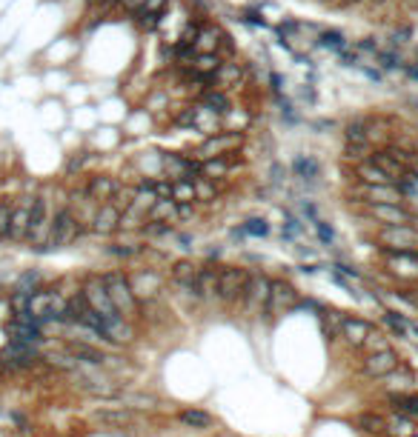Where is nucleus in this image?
<instances>
[{
    "instance_id": "f257e3e1",
    "label": "nucleus",
    "mask_w": 418,
    "mask_h": 437,
    "mask_svg": "<svg viewBox=\"0 0 418 437\" xmlns=\"http://www.w3.org/2000/svg\"><path fill=\"white\" fill-rule=\"evenodd\" d=\"M101 280H103V286H106V292H109V300H112V306H115V312H118L123 320L132 323V320L141 315V303H138V297H135V292H132L129 275H123V272L112 269V272L101 275Z\"/></svg>"
},
{
    "instance_id": "f03ea898",
    "label": "nucleus",
    "mask_w": 418,
    "mask_h": 437,
    "mask_svg": "<svg viewBox=\"0 0 418 437\" xmlns=\"http://www.w3.org/2000/svg\"><path fill=\"white\" fill-rule=\"evenodd\" d=\"M241 143H243V132H241V129H218L215 135H206L201 141V146L195 152H189V155L198 163L213 160V157H229V155H235L241 149Z\"/></svg>"
},
{
    "instance_id": "7ed1b4c3",
    "label": "nucleus",
    "mask_w": 418,
    "mask_h": 437,
    "mask_svg": "<svg viewBox=\"0 0 418 437\" xmlns=\"http://www.w3.org/2000/svg\"><path fill=\"white\" fill-rule=\"evenodd\" d=\"M83 232H87V226H83L80 217H77L69 206H61V209L52 214V229H49V243H46V252L72 246V243H75Z\"/></svg>"
},
{
    "instance_id": "20e7f679",
    "label": "nucleus",
    "mask_w": 418,
    "mask_h": 437,
    "mask_svg": "<svg viewBox=\"0 0 418 437\" xmlns=\"http://www.w3.org/2000/svg\"><path fill=\"white\" fill-rule=\"evenodd\" d=\"M270 289H272V280L267 275L249 272V280H246V289H243V297H241V309L246 315H267Z\"/></svg>"
},
{
    "instance_id": "39448f33",
    "label": "nucleus",
    "mask_w": 418,
    "mask_h": 437,
    "mask_svg": "<svg viewBox=\"0 0 418 437\" xmlns=\"http://www.w3.org/2000/svg\"><path fill=\"white\" fill-rule=\"evenodd\" d=\"M80 294H83V300L89 303V309H92L95 315H101V320H103V323H112V320H118V318H120V315L115 312L112 300H109V292H106V286H103L101 275H89L87 280H83Z\"/></svg>"
},
{
    "instance_id": "423d86ee",
    "label": "nucleus",
    "mask_w": 418,
    "mask_h": 437,
    "mask_svg": "<svg viewBox=\"0 0 418 437\" xmlns=\"http://www.w3.org/2000/svg\"><path fill=\"white\" fill-rule=\"evenodd\" d=\"M49 229H52V211H49V200L44 195H34V206H32V221H29V232H26V243L44 252L49 243Z\"/></svg>"
},
{
    "instance_id": "0eeeda50",
    "label": "nucleus",
    "mask_w": 418,
    "mask_h": 437,
    "mask_svg": "<svg viewBox=\"0 0 418 437\" xmlns=\"http://www.w3.org/2000/svg\"><path fill=\"white\" fill-rule=\"evenodd\" d=\"M246 280H249L246 269H241V266H221L218 269V303H224V306L241 303Z\"/></svg>"
},
{
    "instance_id": "6e6552de",
    "label": "nucleus",
    "mask_w": 418,
    "mask_h": 437,
    "mask_svg": "<svg viewBox=\"0 0 418 437\" xmlns=\"http://www.w3.org/2000/svg\"><path fill=\"white\" fill-rule=\"evenodd\" d=\"M201 174V163L192 155L166 152L160 155V178L166 181H195Z\"/></svg>"
},
{
    "instance_id": "1a4fd4ad",
    "label": "nucleus",
    "mask_w": 418,
    "mask_h": 437,
    "mask_svg": "<svg viewBox=\"0 0 418 437\" xmlns=\"http://www.w3.org/2000/svg\"><path fill=\"white\" fill-rule=\"evenodd\" d=\"M298 292L289 280H272V289H270V306H267V315L270 318H278V315H286V312H296L298 309Z\"/></svg>"
},
{
    "instance_id": "9d476101",
    "label": "nucleus",
    "mask_w": 418,
    "mask_h": 437,
    "mask_svg": "<svg viewBox=\"0 0 418 437\" xmlns=\"http://www.w3.org/2000/svg\"><path fill=\"white\" fill-rule=\"evenodd\" d=\"M379 243L387 252H418V232L412 226H381Z\"/></svg>"
},
{
    "instance_id": "9b49d317",
    "label": "nucleus",
    "mask_w": 418,
    "mask_h": 437,
    "mask_svg": "<svg viewBox=\"0 0 418 437\" xmlns=\"http://www.w3.org/2000/svg\"><path fill=\"white\" fill-rule=\"evenodd\" d=\"M398 363H401V358H398L395 348H384V352H372V355H367V358L361 360V374H364V377H369V380H381V377H387L390 372H395V369H398Z\"/></svg>"
},
{
    "instance_id": "f8f14e48",
    "label": "nucleus",
    "mask_w": 418,
    "mask_h": 437,
    "mask_svg": "<svg viewBox=\"0 0 418 437\" xmlns=\"http://www.w3.org/2000/svg\"><path fill=\"white\" fill-rule=\"evenodd\" d=\"M384 254V263L393 275L404 278V280H418V252H387L381 249Z\"/></svg>"
},
{
    "instance_id": "ddd939ff",
    "label": "nucleus",
    "mask_w": 418,
    "mask_h": 437,
    "mask_svg": "<svg viewBox=\"0 0 418 437\" xmlns=\"http://www.w3.org/2000/svg\"><path fill=\"white\" fill-rule=\"evenodd\" d=\"M32 206H34V195H23V197L12 206V229H9V240H15V243H26V232H29V221H32Z\"/></svg>"
},
{
    "instance_id": "4468645a",
    "label": "nucleus",
    "mask_w": 418,
    "mask_h": 437,
    "mask_svg": "<svg viewBox=\"0 0 418 437\" xmlns=\"http://www.w3.org/2000/svg\"><path fill=\"white\" fill-rule=\"evenodd\" d=\"M367 214L379 226H412V211L401 206H367Z\"/></svg>"
},
{
    "instance_id": "2eb2a0df",
    "label": "nucleus",
    "mask_w": 418,
    "mask_h": 437,
    "mask_svg": "<svg viewBox=\"0 0 418 437\" xmlns=\"http://www.w3.org/2000/svg\"><path fill=\"white\" fill-rule=\"evenodd\" d=\"M129 283H132V292H135V297H138L141 306H144V303H152V300L163 292V280H160V275H155L152 269H146V272H141V275H132Z\"/></svg>"
},
{
    "instance_id": "dca6fc26",
    "label": "nucleus",
    "mask_w": 418,
    "mask_h": 437,
    "mask_svg": "<svg viewBox=\"0 0 418 437\" xmlns=\"http://www.w3.org/2000/svg\"><path fill=\"white\" fill-rule=\"evenodd\" d=\"M118 226H120V209L112 206V203H101V206L95 209V214H92L89 229H92L95 235H101V237H109V235L118 232Z\"/></svg>"
},
{
    "instance_id": "f3484780",
    "label": "nucleus",
    "mask_w": 418,
    "mask_h": 437,
    "mask_svg": "<svg viewBox=\"0 0 418 437\" xmlns=\"http://www.w3.org/2000/svg\"><path fill=\"white\" fill-rule=\"evenodd\" d=\"M384 383V391L390 398H395V395H412V389H415V372L410 369V366H404V363H398V369L395 372H390L387 377H381Z\"/></svg>"
},
{
    "instance_id": "a211bd4d",
    "label": "nucleus",
    "mask_w": 418,
    "mask_h": 437,
    "mask_svg": "<svg viewBox=\"0 0 418 437\" xmlns=\"http://www.w3.org/2000/svg\"><path fill=\"white\" fill-rule=\"evenodd\" d=\"M135 417H138V415H135V409H129V406H112V409H98V412H92V420H95V423H101V426H106V429H115V431L132 426Z\"/></svg>"
},
{
    "instance_id": "6ab92c4d",
    "label": "nucleus",
    "mask_w": 418,
    "mask_h": 437,
    "mask_svg": "<svg viewBox=\"0 0 418 437\" xmlns=\"http://www.w3.org/2000/svg\"><path fill=\"white\" fill-rule=\"evenodd\" d=\"M338 334L347 340V346H353V348H364L367 337L372 334V323H369V320H364V318L347 315V318H344V323H341V332H338Z\"/></svg>"
},
{
    "instance_id": "aec40b11",
    "label": "nucleus",
    "mask_w": 418,
    "mask_h": 437,
    "mask_svg": "<svg viewBox=\"0 0 418 437\" xmlns=\"http://www.w3.org/2000/svg\"><path fill=\"white\" fill-rule=\"evenodd\" d=\"M361 197H364L367 206H401L404 203V197L395 189V183H387V186H361Z\"/></svg>"
},
{
    "instance_id": "412c9836",
    "label": "nucleus",
    "mask_w": 418,
    "mask_h": 437,
    "mask_svg": "<svg viewBox=\"0 0 418 437\" xmlns=\"http://www.w3.org/2000/svg\"><path fill=\"white\" fill-rule=\"evenodd\" d=\"M0 360L15 366V369H26V366H32L37 360V346H23V343L9 340V346L0 352Z\"/></svg>"
},
{
    "instance_id": "4be33fe9",
    "label": "nucleus",
    "mask_w": 418,
    "mask_h": 437,
    "mask_svg": "<svg viewBox=\"0 0 418 437\" xmlns=\"http://www.w3.org/2000/svg\"><path fill=\"white\" fill-rule=\"evenodd\" d=\"M118 186L120 183L115 178H109V174H95V178H89V183H87V189H83V192H87L89 200H95L101 206V203H109L115 197Z\"/></svg>"
},
{
    "instance_id": "5701e85b",
    "label": "nucleus",
    "mask_w": 418,
    "mask_h": 437,
    "mask_svg": "<svg viewBox=\"0 0 418 437\" xmlns=\"http://www.w3.org/2000/svg\"><path fill=\"white\" fill-rule=\"evenodd\" d=\"M198 297H201V303L218 300V266H213V263L198 266Z\"/></svg>"
},
{
    "instance_id": "b1692460",
    "label": "nucleus",
    "mask_w": 418,
    "mask_h": 437,
    "mask_svg": "<svg viewBox=\"0 0 418 437\" xmlns=\"http://www.w3.org/2000/svg\"><path fill=\"white\" fill-rule=\"evenodd\" d=\"M195 103H198L203 112H209L213 117H227V115L232 112L229 95H227V92H218V89H206Z\"/></svg>"
},
{
    "instance_id": "393cba45",
    "label": "nucleus",
    "mask_w": 418,
    "mask_h": 437,
    "mask_svg": "<svg viewBox=\"0 0 418 437\" xmlns=\"http://www.w3.org/2000/svg\"><path fill=\"white\" fill-rule=\"evenodd\" d=\"M241 77H243V66L238 60H224L221 69L213 74V89L227 92V89H232V86L241 83Z\"/></svg>"
},
{
    "instance_id": "a878e982",
    "label": "nucleus",
    "mask_w": 418,
    "mask_h": 437,
    "mask_svg": "<svg viewBox=\"0 0 418 437\" xmlns=\"http://www.w3.org/2000/svg\"><path fill=\"white\" fill-rule=\"evenodd\" d=\"M9 337H12V343L37 346L40 340H44V326H40V323H20V320H12V323H9Z\"/></svg>"
},
{
    "instance_id": "bb28decb",
    "label": "nucleus",
    "mask_w": 418,
    "mask_h": 437,
    "mask_svg": "<svg viewBox=\"0 0 418 437\" xmlns=\"http://www.w3.org/2000/svg\"><path fill=\"white\" fill-rule=\"evenodd\" d=\"M170 280L178 289H189V286L198 283V266L192 263V260L181 257V260H175V263L170 266Z\"/></svg>"
},
{
    "instance_id": "cd10ccee",
    "label": "nucleus",
    "mask_w": 418,
    "mask_h": 437,
    "mask_svg": "<svg viewBox=\"0 0 418 437\" xmlns=\"http://www.w3.org/2000/svg\"><path fill=\"white\" fill-rule=\"evenodd\" d=\"M158 203V192H155V183L152 181H141L138 186H135V197H132V211H138V214H149V209Z\"/></svg>"
},
{
    "instance_id": "c85d7f7f",
    "label": "nucleus",
    "mask_w": 418,
    "mask_h": 437,
    "mask_svg": "<svg viewBox=\"0 0 418 437\" xmlns=\"http://www.w3.org/2000/svg\"><path fill=\"white\" fill-rule=\"evenodd\" d=\"M355 178L361 181V186H387V183H393L369 157L364 163H355Z\"/></svg>"
},
{
    "instance_id": "c756f323",
    "label": "nucleus",
    "mask_w": 418,
    "mask_h": 437,
    "mask_svg": "<svg viewBox=\"0 0 418 437\" xmlns=\"http://www.w3.org/2000/svg\"><path fill=\"white\" fill-rule=\"evenodd\" d=\"M178 420H181L186 429H198V431L213 429V426H215V417H213V415L203 412V409H195V406L181 409V412H178Z\"/></svg>"
},
{
    "instance_id": "7c9ffc66",
    "label": "nucleus",
    "mask_w": 418,
    "mask_h": 437,
    "mask_svg": "<svg viewBox=\"0 0 418 437\" xmlns=\"http://www.w3.org/2000/svg\"><path fill=\"white\" fill-rule=\"evenodd\" d=\"M232 171V155L229 157H213V160H203L201 163V178L218 183L221 178H227V174Z\"/></svg>"
},
{
    "instance_id": "2f4dec72",
    "label": "nucleus",
    "mask_w": 418,
    "mask_h": 437,
    "mask_svg": "<svg viewBox=\"0 0 418 437\" xmlns=\"http://www.w3.org/2000/svg\"><path fill=\"white\" fill-rule=\"evenodd\" d=\"M146 221H155V223H178V203L175 200H158L149 209Z\"/></svg>"
},
{
    "instance_id": "473e14b6",
    "label": "nucleus",
    "mask_w": 418,
    "mask_h": 437,
    "mask_svg": "<svg viewBox=\"0 0 418 437\" xmlns=\"http://www.w3.org/2000/svg\"><path fill=\"white\" fill-rule=\"evenodd\" d=\"M390 403H393L395 415L418 423V395H415V391H412V395H395V398H390Z\"/></svg>"
},
{
    "instance_id": "72a5a7b5",
    "label": "nucleus",
    "mask_w": 418,
    "mask_h": 437,
    "mask_svg": "<svg viewBox=\"0 0 418 437\" xmlns=\"http://www.w3.org/2000/svg\"><path fill=\"white\" fill-rule=\"evenodd\" d=\"M221 63H224V58H221L218 52H213V55H195L189 72H195V74H201V77H213V74L221 69Z\"/></svg>"
},
{
    "instance_id": "f704fd0d",
    "label": "nucleus",
    "mask_w": 418,
    "mask_h": 437,
    "mask_svg": "<svg viewBox=\"0 0 418 437\" xmlns=\"http://www.w3.org/2000/svg\"><path fill=\"white\" fill-rule=\"evenodd\" d=\"M415 434V423L401 417V415H390L387 417V429H384V437H412Z\"/></svg>"
},
{
    "instance_id": "c9c22d12",
    "label": "nucleus",
    "mask_w": 418,
    "mask_h": 437,
    "mask_svg": "<svg viewBox=\"0 0 418 437\" xmlns=\"http://www.w3.org/2000/svg\"><path fill=\"white\" fill-rule=\"evenodd\" d=\"M344 141L355 143V146H369V129L364 120H350L344 126Z\"/></svg>"
},
{
    "instance_id": "e433bc0d",
    "label": "nucleus",
    "mask_w": 418,
    "mask_h": 437,
    "mask_svg": "<svg viewBox=\"0 0 418 437\" xmlns=\"http://www.w3.org/2000/svg\"><path fill=\"white\" fill-rule=\"evenodd\" d=\"M292 171H296V178H301V181H315L321 169H318V163L312 157L298 155L296 160H292Z\"/></svg>"
},
{
    "instance_id": "4c0bfd02",
    "label": "nucleus",
    "mask_w": 418,
    "mask_h": 437,
    "mask_svg": "<svg viewBox=\"0 0 418 437\" xmlns=\"http://www.w3.org/2000/svg\"><path fill=\"white\" fill-rule=\"evenodd\" d=\"M318 40H321V46H324V49H332L336 55L347 52V40H344V34L336 32V29H324V32L318 34Z\"/></svg>"
},
{
    "instance_id": "58836bf2",
    "label": "nucleus",
    "mask_w": 418,
    "mask_h": 437,
    "mask_svg": "<svg viewBox=\"0 0 418 437\" xmlns=\"http://www.w3.org/2000/svg\"><path fill=\"white\" fill-rule=\"evenodd\" d=\"M192 183H195V200H198V203H213V200L218 197V183L201 178V174H198Z\"/></svg>"
},
{
    "instance_id": "ea45409f",
    "label": "nucleus",
    "mask_w": 418,
    "mask_h": 437,
    "mask_svg": "<svg viewBox=\"0 0 418 437\" xmlns=\"http://www.w3.org/2000/svg\"><path fill=\"white\" fill-rule=\"evenodd\" d=\"M304 232V223H301V217H296L289 209H284V226H281V235L284 240H298V235Z\"/></svg>"
},
{
    "instance_id": "a19ab883",
    "label": "nucleus",
    "mask_w": 418,
    "mask_h": 437,
    "mask_svg": "<svg viewBox=\"0 0 418 437\" xmlns=\"http://www.w3.org/2000/svg\"><path fill=\"white\" fill-rule=\"evenodd\" d=\"M358 426H361L364 431H369V434H379V437H384L387 417H384V415H375V412H369V415H361V417H358Z\"/></svg>"
},
{
    "instance_id": "79ce46f5",
    "label": "nucleus",
    "mask_w": 418,
    "mask_h": 437,
    "mask_svg": "<svg viewBox=\"0 0 418 437\" xmlns=\"http://www.w3.org/2000/svg\"><path fill=\"white\" fill-rule=\"evenodd\" d=\"M241 235H246V237H267L270 235V223L264 221V217H249V221L241 223Z\"/></svg>"
},
{
    "instance_id": "37998d69",
    "label": "nucleus",
    "mask_w": 418,
    "mask_h": 437,
    "mask_svg": "<svg viewBox=\"0 0 418 437\" xmlns=\"http://www.w3.org/2000/svg\"><path fill=\"white\" fill-rule=\"evenodd\" d=\"M172 200L175 203H198L192 181H172Z\"/></svg>"
},
{
    "instance_id": "c03bdc74",
    "label": "nucleus",
    "mask_w": 418,
    "mask_h": 437,
    "mask_svg": "<svg viewBox=\"0 0 418 437\" xmlns=\"http://www.w3.org/2000/svg\"><path fill=\"white\" fill-rule=\"evenodd\" d=\"M381 320L393 329V334L395 337H407V332H410V323H407V318L404 315H398V312H390V309H384V315H381Z\"/></svg>"
},
{
    "instance_id": "a18cd8bd",
    "label": "nucleus",
    "mask_w": 418,
    "mask_h": 437,
    "mask_svg": "<svg viewBox=\"0 0 418 437\" xmlns=\"http://www.w3.org/2000/svg\"><path fill=\"white\" fill-rule=\"evenodd\" d=\"M175 229H172V223H155V221H146L144 223V229H141V235L146 237V240H158V237H170Z\"/></svg>"
},
{
    "instance_id": "49530a36",
    "label": "nucleus",
    "mask_w": 418,
    "mask_h": 437,
    "mask_svg": "<svg viewBox=\"0 0 418 437\" xmlns=\"http://www.w3.org/2000/svg\"><path fill=\"white\" fill-rule=\"evenodd\" d=\"M12 200H0V240H9V229H12Z\"/></svg>"
},
{
    "instance_id": "de8ad7c7",
    "label": "nucleus",
    "mask_w": 418,
    "mask_h": 437,
    "mask_svg": "<svg viewBox=\"0 0 418 437\" xmlns=\"http://www.w3.org/2000/svg\"><path fill=\"white\" fill-rule=\"evenodd\" d=\"M384 348H393V346L387 343L384 332L372 329V334H369V337H367V343H364V352H367V355H372V352H384Z\"/></svg>"
},
{
    "instance_id": "09e8293b",
    "label": "nucleus",
    "mask_w": 418,
    "mask_h": 437,
    "mask_svg": "<svg viewBox=\"0 0 418 437\" xmlns=\"http://www.w3.org/2000/svg\"><path fill=\"white\" fill-rule=\"evenodd\" d=\"M172 0H144V6L135 12V15H155V18H163L166 6H170Z\"/></svg>"
},
{
    "instance_id": "8fccbe9b",
    "label": "nucleus",
    "mask_w": 418,
    "mask_h": 437,
    "mask_svg": "<svg viewBox=\"0 0 418 437\" xmlns=\"http://www.w3.org/2000/svg\"><path fill=\"white\" fill-rule=\"evenodd\" d=\"M312 229H315V235H318V240H321L324 246H332V243H336V232H332V226H329L327 221H321V217H318V221H312Z\"/></svg>"
},
{
    "instance_id": "3c124183",
    "label": "nucleus",
    "mask_w": 418,
    "mask_h": 437,
    "mask_svg": "<svg viewBox=\"0 0 418 437\" xmlns=\"http://www.w3.org/2000/svg\"><path fill=\"white\" fill-rule=\"evenodd\" d=\"M367 155H372V146H355V143H344V157L355 160V163H364Z\"/></svg>"
},
{
    "instance_id": "603ef678",
    "label": "nucleus",
    "mask_w": 418,
    "mask_h": 437,
    "mask_svg": "<svg viewBox=\"0 0 418 437\" xmlns=\"http://www.w3.org/2000/svg\"><path fill=\"white\" fill-rule=\"evenodd\" d=\"M375 60L381 63V69H404V60H401L395 52H381V49H379Z\"/></svg>"
},
{
    "instance_id": "864d4df0",
    "label": "nucleus",
    "mask_w": 418,
    "mask_h": 437,
    "mask_svg": "<svg viewBox=\"0 0 418 437\" xmlns=\"http://www.w3.org/2000/svg\"><path fill=\"white\" fill-rule=\"evenodd\" d=\"M241 20H243V23H249V26L267 29V20H264V15H261V9H258V6H255V9H243V12H241Z\"/></svg>"
},
{
    "instance_id": "5fc2aeb1",
    "label": "nucleus",
    "mask_w": 418,
    "mask_h": 437,
    "mask_svg": "<svg viewBox=\"0 0 418 437\" xmlns=\"http://www.w3.org/2000/svg\"><path fill=\"white\" fill-rule=\"evenodd\" d=\"M106 252L115 254V257H132V254L141 252V246H132V243H112Z\"/></svg>"
},
{
    "instance_id": "6e6d98bb",
    "label": "nucleus",
    "mask_w": 418,
    "mask_h": 437,
    "mask_svg": "<svg viewBox=\"0 0 418 437\" xmlns=\"http://www.w3.org/2000/svg\"><path fill=\"white\" fill-rule=\"evenodd\" d=\"M132 18H135L138 29H144V32H155L160 26V18H155V15H132Z\"/></svg>"
},
{
    "instance_id": "4d7b16f0",
    "label": "nucleus",
    "mask_w": 418,
    "mask_h": 437,
    "mask_svg": "<svg viewBox=\"0 0 418 437\" xmlns=\"http://www.w3.org/2000/svg\"><path fill=\"white\" fill-rule=\"evenodd\" d=\"M141 6H144V0H120V4H118V9L127 12V15H135Z\"/></svg>"
},
{
    "instance_id": "13d9d810",
    "label": "nucleus",
    "mask_w": 418,
    "mask_h": 437,
    "mask_svg": "<svg viewBox=\"0 0 418 437\" xmlns=\"http://www.w3.org/2000/svg\"><path fill=\"white\" fill-rule=\"evenodd\" d=\"M195 206L198 203H178V221H189V217H195Z\"/></svg>"
},
{
    "instance_id": "bf43d9fd",
    "label": "nucleus",
    "mask_w": 418,
    "mask_h": 437,
    "mask_svg": "<svg viewBox=\"0 0 418 437\" xmlns=\"http://www.w3.org/2000/svg\"><path fill=\"white\" fill-rule=\"evenodd\" d=\"M270 83H272V92L281 95V89H284V77H281L278 72H272V74H270Z\"/></svg>"
},
{
    "instance_id": "052dcab7",
    "label": "nucleus",
    "mask_w": 418,
    "mask_h": 437,
    "mask_svg": "<svg viewBox=\"0 0 418 437\" xmlns=\"http://www.w3.org/2000/svg\"><path fill=\"white\" fill-rule=\"evenodd\" d=\"M118 4H120V0H103L98 9H118Z\"/></svg>"
},
{
    "instance_id": "680f3d73",
    "label": "nucleus",
    "mask_w": 418,
    "mask_h": 437,
    "mask_svg": "<svg viewBox=\"0 0 418 437\" xmlns=\"http://www.w3.org/2000/svg\"><path fill=\"white\" fill-rule=\"evenodd\" d=\"M410 171L418 178V155H415V152H412V160H410Z\"/></svg>"
},
{
    "instance_id": "e2e57ef3",
    "label": "nucleus",
    "mask_w": 418,
    "mask_h": 437,
    "mask_svg": "<svg viewBox=\"0 0 418 437\" xmlns=\"http://www.w3.org/2000/svg\"><path fill=\"white\" fill-rule=\"evenodd\" d=\"M103 4V0H87V6H92V9H98Z\"/></svg>"
},
{
    "instance_id": "0e129e2a",
    "label": "nucleus",
    "mask_w": 418,
    "mask_h": 437,
    "mask_svg": "<svg viewBox=\"0 0 418 437\" xmlns=\"http://www.w3.org/2000/svg\"><path fill=\"white\" fill-rule=\"evenodd\" d=\"M347 4H367V0H347Z\"/></svg>"
},
{
    "instance_id": "69168bd1",
    "label": "nucleus",
    "mask_w": 418,
    "mask_h": 437,
    "mask_svg": "<svg viewBox=\"0 0 418 437\" xmlns=\"http://www.w3.org/2000/svg\"><path fill=\"white\" fill-rule=\"evenodd\" d=\"M412 437H418V431H415V434H412Z\"/></svg>"
}]
</instances>
